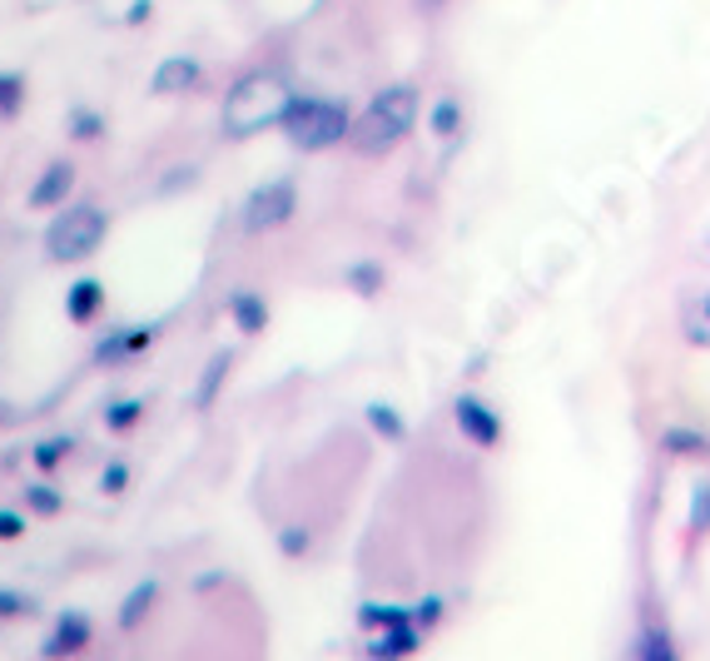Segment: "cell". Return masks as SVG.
<instances>
[{"label": "cell", "instance_id": "cell-1", "mask_svg": "<svg viewBox=\"0 0 710 661\" xmlns=\"http://www.w3.org/2000/svg\"><path fill=\"white\" fill-rule=\"evenodd\" d=\"M289 109H293L289 85H283L273 70H254V76H244L234 90H229L224 130L234 135V140H244V135H258V130H269V125H283Z\"/></svg>", "mask_w": 710, "mask_h": 661}, {"label": "cell", "instance_id": "cell-2", "mask_svg": "<svg viewBox=\"0 0 710 661\" xmlns=\"http://www.w3.org/2000/svg\"><path fill=\"white\" fill-rule=\"evenodd\" d=\"M412 125H418V90L393 85V90H383V95H373V105L358 115L348 140H353L363 154H387Z\"/></svg>", "mask_w": 710, "mask_h": 661}, {"label": "cell", "instance_id": "cell-3", "mask_svg": "<svg viewBox=\"0 0 710 661\" xmlns=\"http://www.w3.org/2000/svg\"><path fill=\"white\" fill-rule=\"evenodd\" d=\"M105 229H109L105 209L70 205V209H60V214L50 219V229H45V254H50L55 264H80L105 244Z\"/></svg>", "mask_w": 710, "mask_h": 661}, {"label": "cell", "instance_id": "cell-4", "mask_svg": "<svg viewBox=\"0 0 710 661\" xmlns=\"http://www.w3.org/2000/svg\"><path fill=\"white\" fill-rule=\"evenodd\" d=\"M283 125H289V140L299 144V150H328V144H338L344 135H353L348 109L334 105V100H293Z\"/></svg>", "mask_w": 710, "mask_h": 661}, {"label": "cell", "instance_id": "cell-5", "mask_svg": "<svg viewBox=\"0 0 710 661\" xmlns=\"http://www.w3.org/2000/svg\"><path fill=\"white\" fill-rule=\"evenodd\" d=\"M299 214V189L293 179H269V185H258L244 205V229L248 234H269V229H283L289 219Z\"/></svg>", "mask_w": 710, "mask_h": 661}, {"label": "cell", "instance_id": "cell-6", "mask_svg": "<svg viewBox=\"0 0 710 661\" xmlns=\"http://www.w3.org/2000/svg\"><path fill=\"white\" fill-rule=\"evenodd\" d=\"M90 641H95V622H90L85 612H60V617L50 622V631H45V641H40V657L45 661H75L90 651Z\"/></svg>", "mask_w": 710, "mask_h": 661}, {"label": "cell", "instance_id": "cell-7", "mask_svg": "<svg viewBox=\"0 0 710 661\" xmlns=\"http://www.w3.org/2000/svg\"><path fill=\"white\" fill-rule=\"evenodd\" d=\"M70 185H75V170L65 160H55L50 170L35 179V189L25 195V205L31 209H65V195H70Z\"/></svg>", "mask_w": 710, "mask_h": 661}, {"label": "cell", "instance_id": "cell-8", "mask_svg": "<svg viewBox=\"0 0 710 661\" xmlns=\"http://www.w3.org/2000/svg\"><path fill=\"white\" fill-rule=\"evenodd\" d=\"M457 428H463L467 438H473L477 448H492L497 438H502V418H497L487 403H477V398H463L457 403Z\"/></svg>", "mask_w": 710, "mask_h": 661}, {"label": "cell", "instance_id": "cell-9", "mask_svg": "<svg viewBox=\"0 0 710 661\" xmlns=\"http://www.w3.org/2000/svg\"><path fill=\"white\" fill-rule=\"evenodd\" d=\"M105 309V283L100 279H75L65 293V318L70 324H95V314Z\"/></svg>", "mask_w": 710, "mask_h": 661}, {"label": "cell", "instance_id": "cell-10", "mask_svg": "<svg viewBox=\"0 0 710 661\" xmlns=\"http://www.w3.org/2000/svg\"><path fill=\"white\" fill-rule=\"evenodd\" d=\"M154 596H160V577H144V582H135V587H129V592H125V602H119V617H115V627H119V631H135L144 617H150Z\"/></svg>", "mask_w": 710, "mask_h": 661}, {"label": "cell", "instance_id": "cell-11", "mask_svg": "<svg viewBox=\"0 0 710 661\" xmlns=\"http://www.w3.org/2000/svg\"><path fill=\"white\" fill-rule=\"evenodd\" d=\"M154 344V328H115V334H105L100 338V348H95V358L100 363H119V358H135V353H144V348Z\"/></svg>", "mask_w": 710, "mask_h": 661}, {"label": "cell", "instance_id": "cell-12", "mask_svg": "<svg viewBox=\"0 0 710 661\" xmlns=\"http://www.w3.org/2000/svg\"><path fill=\"white\" fill-rule=\"evenodd\" d=\"M229 318H234L238 334H264V324H269V304H264V293H254V289L229 293Z\"/></svg>", "mask_w": 710, "mask_h": 661}, {"label": "cell", "instance_id": "cell-13", "mask_svg": "<svg viewBox=\"0 0 710 661\" xmlns=\"http://www.w3.org/2000/svg\"><path fill=\"white\" fill-rule=\"evenodd\" d=\"M199 80V66H194L189 55H170L160 70H154V80H150V90L154 95H184V90Z\"/></svg>", "mask_w": 710, "mask_h": 661}, {"label": "cell", "instance_id": "cell-14", "mask_svg": "<svg viewBox=\"0 0 710 661\" xmlns=\"http://www.w3.org/2000/svg\"><path fill=\"white\" fill-rule=\"evenodd\" d=\"M680 334H686V344L710 348V289L686 299V309H680Z\"/></svg>", "mask_w": 710, "mask_h": 661}, {"label": "cell", "instance_id": "cell-15", "mask_svg": "<svg viewBox=\"0 0 710 661\" xmlns=\"http://www.w3.org/2000/svg\"><path fill=\"white\" fill-rule=\"evenodd\" d=\"M422 647V637H418V627H393V631H383V637L373 641V661H403V657H412V651Z\"/></svg>", "mask_w": 710, "mask_h": 661}, {"label": "cell", "instance_id": "cell-16", "mask_svg": "<svg viewBox=\"0 0 710 661\" xmlns=\"http://www.w3.org/2000/svg\"><path fill=\"white\" fill-rule=\"evenodd\" d=\"M224 373H229V353H214L205 363V379H199V389H194V408H199V413L214 408V393H219V383H224Z\"/></svg>", "mask_w": 710, "mask_h": 661}, {"label": "cell", "instance_id": "cell-17", "mask_svg": "<svg viewBox=\"0 0 710 661\" xmlns=\"http://www.w3.org/2000/svg\"><path fill=\"white\" fill-rule=\"evenodd\" d=\"M144 424V398H119L105 408V428L109 433H129V428Z\"/></svg>", "mask_w": 710, "mask_h": 661}, {"label": "cell", "instance_id": "cell-18", "mask_svg": "<svg viewBox=\"0 0 710 661\" xmlns=\"http://www.w3.org/2000/svg\"><path fill=\"white\" fill-rule=\"evenodd\" d=\"M75 453V438H65V433H55V438H45V443H35V467H40V473H55V467L65 463V457Z\"/></svg>", "mask_w": 710, "mask_h": 661}, {"label": "cell", "instance_id": "cell-19", "mask_svg": "<svg viewBox=\"0 0 710 661\" xmlns=\"http://www.w3.org/2000/svg\"><path fill=\"white\" fill-rule=\"evenodd\" d=\"M25 508L40 512V518H60V512H65V492L50 488V483H31V488H25Z\"/></svg>", "mask_w": 710, "mask_h": 661}, {"label": "cell", "instance_id": "cell-20", "mask_svg": "<svg viewBox=\"0 0 710 661\" xmlns=\"http://www.w3.org/2000/svg\"><path fill=\"white\" fill-rule=\"evenodd\" d=\"M21 617H35V596L0 587V622H21Z\"/></svg>", "mask_w": 710, "mask_h": 661}, {"label": "cell", "instance_id": "cell-21", "mask_svg": "<svg viewBox=\"0 0 710 661\" xmlns=\"http://www.w3.org/2000/svg\"><path fill=\"white\" fill-rule=\"evenodd\" d=\"M21 105H25V80L15 70H5L0 76V115H15Z\"/></svg>", "mask_w": 710, "mask_h": 661}, {"label": "cell", "instance_id": "cell-22", "mask_svg": "<svg viewBox=\"0 0 710 661\" xmlns=\"http://www.w3.org/2000/svg\"><path fill=\"white\" fill-rule=\"evenodd\" d=\"M358 617H363V627H383V631H393V627H408V612L403 607H363L358 612Z\"/></svg>", "mask_w": 710, "mask_h": 661}, {"label": "cell", "instance_id": "cell-23", "mask_svg": "<svg viewBox=\"0 0 710 661\" xmlns=\"http://www.w3.org/2000/svg\"><path fill=\"white\" fill-rule=\"evenodd\" d=\"M100 492H105V498H119V492H129V467L119 463H105V473H100Z\"/></svg>", "mask_w": 710, "mask_h": 661}, {"label": "cell", "instance_id": "cell-24", "mask_svg": "<svg viewBox=\"0 0 710 661\" xmlns=\"http://www.w3.org/2000/svg\"><path fill=\"white\" fill-rule=\"evenodd\" d=\"M641 661H676V651H671V637H666V631H645Z\"/></svg>", "mask_w": 710, "mask_h": 661}, {"label": "cell", "instance_id": "cell-25", "mask_svg": "<svg viewBox=\"0 0 710 661\" xmlns=\"http://www.w3.org/2000/svg\"><path fill=\"white\" fill-rule=\"evenodd\" d=\"M368 424H373L383 438H403V424L393 418V408H377V403H373V408H368Z\"/></svg>", "mask_w": 710, "mask_h": 661}, {"label": "cell", "instance_id": "cell-26", "mask_svg": "<svg viewBox=\"0 0 710 661\" xmlns=\"http://www.w3.org/2000/svg\"><path fill=\"white\" fill-rule=\"evenodd\" d=\"M70 130H75V140H95L105 125H100V115H90V109H75V115H70Z\"/></svg>", "mask_w": 710, "mask_h": 661}, {"label": "cell", "instance_id": "cell-27", "mask_svg": "<svg viewBox=\"0 0 710 661\" xmlns=\"http://www.w3.org/2000/svg\"><path fill=\"white\" fill-rule=\"evenodd\" d=\"M25 537V518L11 508H0V543H21Z\"/></svg>", "mask_w": 710, "mask_h": 661}, {"label": "cell", "instance_id": "cell-28", "mask_svg": "<svg viewBox=\"0 0 710 661\" xmlns=\"http://www.w3.org/2000/svg\"><path fill=\"white\" fill-rule=\"evenodd\" d=\"M279 547H283V557H303V553H309V532H303V527H283Z\"/></svg>", "mask_w": 710, "mask_h": 661}, {"label": "cell", "instance_id": "cell-29", "mask_svg": "<svg viewBox=\"0 0 710 661\" xmlns=\"http://www.w3.org/2000/svg\"><path fill=\"white\" fill-rule=\"evenodd\" d=\"M144 15H150V0H140V5H129V15H125V21H129V25H140Z\"/></svg>", "mask_w": 710, "mask_h": 661}, {"label": "cell", "instance_id": "cell-30", "mask_svg": "<svg viewBox=\"0 0 710 661\" xmlns=\"http://www.w3.org/2000/svg\"><path fill=\"white\" fill-rule=\"evenodd\" d=\"M0 418H5V408H0Z\"/></svg>", "mask_w": 710, "mask_h": 661}]
</instances>
